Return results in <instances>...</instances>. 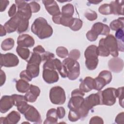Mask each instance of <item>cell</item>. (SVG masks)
<instances>
[{
  "mask_svg": "<svg viewBox=\"0 0 124 124\" xmlns=\"http://www.w3.org/2000/svg\"><path fill=\"white\" fill-rule=\"evenodd\" d=\"M32 32L40 39L50 37L53 33V29L47 21L43 17H39L35 19L31 26Z\"/></svg>",
  "mask_w": 124,
  "mask_h": 124,
  "instance_id": "cell-1",
  "label": "cell"
},
{
  "mask_svg": "<svg viewBox=\"0 0 124 124\" xmlns=\"http://www.w3.org/2000/svg\"><path fill=\"white\" fill-rule=\"evenodd\" d=\"M65 66L67 72V77L70 80L76 79L80 74V65L77 61L70 58L65 59L62 62Z\"/></svg>",
  "mask_w": 124,
  "mask_h": 124,
  "instance_id": "cell-2",
  "label": "cell"
},
{
  "mask_svg": "<svg viewBox=\"0 0 124 124\" xmlns=\"http://www.w3.org/2000/svg\"><path fill=\"white\" fill-rule=\"evenodd\" d=\"M102 105L101 91L97 93L91 94L84 99L82 105L79 107L83 111L88 113L89 111L96 105Z\"/></svg>",
  "mask_w": 124,
  "mask_h": 124,
  "instance_id": "cell-3",
  "label": "cell"
},
{
  "mask_svg": "<svg viewBox=\"0 0 124 124\" xmlns=\"http://www.w3.org/2000/svg\"><path fill=\"white\" fill-rule=\"evenodd\" d=\"M49 99L52 103L55 105H62L66 100L65 91L60 86L52 87L49 91Z\"/></svg>",
  "mask_w": 124,
  "mask_h": 124,
  "instance_id": "cell-4",
  "label": "cell"
},
{
  "mask_svg": "<svg viewBox=\"0 0 124 124\" xmlns=\"http://www.w3.org/2000/svg\"><path fill=\"white\" fill-rule=\"evenodd\" d=\"M117 98V89L114 88H108L101 91L102 105L112 106L116 102Z\"/></svg>",
  "mask_w": 124,
  "mask_h": 124,
  "instance_id": "cell-5",
  "label": "cell"
},
{
  "mask_svg": "<svg viewBox=\"0 0 124 124\" xmlns=\"http://www.w3.org/2000/svg\"><path fill=\"white\" fill-rule=\"evenodd\" d=\"M104 45L108 50L110 54L114 57L118 56V49L117 40L112 34H108L105 38H102Z\"/></svg>",
  "mask_w": 124,
  "mask_h": 124,
  "instance_id": "cell-6",
  "label": "cell"
},
{
  "mask_svg": "<svg viewBox=\"0 0 124 124\" xmlns=\"http://www.w3.org/2000/svg\"><path fill=\"white\" fill-rule=\"evenodd\" d=\"M0 67H15L19 63V60L17 57L13 53H8L5 54H1L0 58Z\"/></svg>",
  "mask_w": 124,
  "mask_h": 124,
  "instance_id": "cell-7",
  "label": "cell"
},
{
  "mask_svg": "<svg viewBox=\"0 0 124 124\" xmlns=\"http://www.w3.org/2000/svg\"><path fill=\"white\" fill-rule=\"evenodd\" d=\"M17 7V14L20 16L29 19L31 16L32 12L29 3L24 0H15Z\"/></svg>",
  "mask_w": 124,
  "mask_h": 124,
  "instance_id": "cell-8",
  "label": "cell"
},
{
  "mask_svg": "<svg viewBox=\"0 0 124 124\" xmlns=\"http://www.w3.org/2000/svg\"><path fill=\"white\" fill-rule=\"evenodd\" d=\"M24 115L25 118L28 121L37 124H41L42 123L40 113L36 108L32 106H29L28 108L24 113Z\"/></svg>",
  "mask_w": 124,
  "mask_h": 124,
  "instance_id": "cell-9",
  "label": "cell"
},
{
  "mask_svg": "<svg viewBox=\"0 0 124 124\" xmlns=\"http://www.w3.org/2000/svg\"><path fill=\"white\" fill-rule=\"evenodd\" d=\"M42 76L45 81L48 84L57 82L59 79L58 72L49 69H44Z\"/></svg>",
  "mask_w": 124,
  "mask_h": 124,
  "instance_id": "cell-10",
  "label": "cell"
},
{
  "mask_svg": "<svg viewBox=\"0 0 124 124\" xmlns=\"http://www.w3.org/2000/svg\"><path fill=\"white\" fill-rule=\"evenodd\" d=\"M14 105V101L12 96L4 95L0 100V111L2 113H6Z\"/></svg>",
  "mask_w": 124,
  "mask_h": 124,
  "instance_id": "cell-11",
  "label": "cell"
},
{
  "mask_svg": "<svg viewBox=\"0 0 124 124\" xmlns=\"http://www.w3.org/2000/svg\"><path fill=\"white\" fill-rule=\"evenodd\" d=\"M34 40L32 37L27 34H23L19 35L17 40V44L18 46L23 47H31L34 45Z\"/></svg>",
  "mask_w": 124,
  "mask_h": 124,
  "instance_id": "cell-12",
  "label": "cell"
},
{
  "mask_svg": "<svg viewBox=\"0 0 124 124\" xmlns=\"http://www.w3.org/2000/svg\"><path fill=\"white\" fill-rule=\"evenodd\" d=\"M91 30L97 36L99 35L107 36L109 34L110 31L109 27L107 25L101 22L94 23Z\"/></svg>",
  "mask_w": 124,
  "mask_h": 124,
  "instance_id": "cell-13",
  "label": "cell"
},
{
  "mask_svg": "<svg viewBox=\"0 0 124 124\" xmlns=\"http://www.w3.org/2000/svg\"><path fill=\"white\" fill-rule=\"evenodd\" d=\"M42 2L44 3L46 9L50 15L55 16L61 13L59 6L56 1L53 0H44L42 1Z\"/></svg>",
  "mask_w": 124,
  "mask_h": 124,
  "instance_id": "cell-14",
  "label": "cell"
},
{
  "mask_svg": "<svg viewBox=\"0 0 124 124\" xmlns=\"http://www.w3.org/2000/svg\"><path fill=\"white\" fill-rule=\"evenodd\" d=\"M108 66L112 72L119 73L122 71L124 67L123 60L117 57L112 58L108 61Z\"/></svg>",
  "mask_w": 124,
  "mask_h": 124,
  "instance_id": "cell-15",
  "label": "cell"
},
{
  "mask_svg": "<svg viewBox=\"0 0 124 124\" xmlns=\"http://www.w3.org/2000/svg\"><path fill=\"white\" fill-rule=\"evenodd\" d=\"M95 82L94 79L91 77H86L80 83L79 89L84 93H87L95 89Z\"/></svg>",
  "mask_w": 124,
  "mask_h": 124,
  "instance_id": "cell-16",
  "label": "cell"
},
{
  "mask_svg": "<svg viewBox=\"0 0 124 124\" xmlns=\"http://www.w3.org/2000/svg\"><path fill=\"white\" fill-rule=\"evenodd\" d=\"M19 19V16L17 14H16L15 16L5 23L4 26L8 33L13 32L17 30Z\"/></svg>",
  "mask_w": 124,
  "mask_h": 124,
  "instance_id": "cell-17",
  "label": "cell"
},
{
  "mask_svg": "<svg viewBox=\"0 0 124 124\" xmlns=\"http://www.w3.org/2000/svg\"><path fill=\"white\" fill-rule=\"evenodd\" d=\"M84 100V98L82 95H72L68 102V107L70 109L77 110L81 106Z\"/></svg>",
  "mask_w": 124,
  "mask_h": 124,
  "instance_id": "cell-18",
  "label": "cell"
},
{
  "mask_svg": "<svg viewBox=\"0 0 124 124\" xmlns=\"http://www.w3.org/2000/svg\"><path fill=\"white\" fill-rule=\"evenodd\" d=\"M84 56L86 59H98V54L97 46L94 45H92L89 46L84 52Z\"/></svg>",
  "mask_w": 124,
  "mask_h": 124,
  "instance_id": "cell-19",
  "label": "cell"
},
{
  "mask_svg": "<svg viewBox=\"0 0 124 124\" xmlns=\"http://www.w3.org/2000/svg\"><path fill=\"white\" fill-rule=\"evenodd\" d=\"M58 118L57 109L52 108L47 111L46 118L44 124H57Z\"/></svg>",
  "mask_w": 124,
  "mask_h": 124,
  "instance_id": "cell-20",
  "label": "cell"
},
{
  "mask_svg": "<svg viewBox=\"0 0 124 124\" xmlns=\"http://www.w3.org/2000/svg\"><path fill=\"white\" fill-rule=\"evenodd\" d=\"M123 1L115 0L110 3L112 6V14L116 15H123Z\"/></svg>",
  "mask_w": 124,
  "mask_h": 124,
  "instance_id": "cell-21",
  "label": "cell"
},
{
  "mask_svg": "<svg viewBox=\"0 0 124 124\" xmlns=\"http://www.w3.org/2000/svg\"><path fill=\"white\" fill-rule=\"evenodd\" d=\"M20 119V115L19 112L12 111L5 117L6 124H16Z\"/></svg>",
  "mask_w": 124,
  "mask_h": 124,
  "instance_id": "cell-22",
  "label": "cell"
},
{
  "mask_svg": "<svg viewBox=\"0 0 124 124\" xmlns=\"http://www.w3.org/2000/svg\"><path fill=\"white\" fill-rule=\"evenodd\" d=\"M18 15L19 16V19L18 23L17 31L18 33H21L28 30L29 27V19L20 16L19 14Z\"/></svg>",
  "mask_w": 124,
  "mask_h": 124,
  "instance_id": "cell-23",
  "label": "cell"
},
{
  "mask_svg": "<svg viewBox=\"0 0 124 124\" xmlns=\"http://www.w3.org/2000/svg\"><path fill=\"white\" fill-rule=\"evenodd\" d=\"M54 62L55 70H57L58 71L61 77L63 78L67 77V70L65 66L63 64L61 61L58 59H54Z\"/></svg>",
  "mask_w": 124,
  "mask_h": 124,
  "instance_id": "cell-24",
  "label": "cell"
},
{
  "mask_svg": "<svg viewBox=\"0 0 124 124\" xmlns=\"http://www.w3.org/2000/svg\"><path fill=\"white\" fill-rule=\"evenodd\" d=\"M30 87V85L28 81L21 78L18 80L16 82V90L20 93H27L29 90Z\"/></svg>",
  "mask_w": 124,
  "mask_h": 124,
  "instance_id": "cell-25",
  "label": "cell"
},
{
  "mask_svg": "<svg viewBox=\"0 0 124 124\" xmlns=\"http://www.w3.org/2000/svg\"><path fill=\"white\" fill-rule=\"evenodd\" d=\"M115 38L117 40L118 51H124V31L123 29H119L115 32Z\"/></svg>",
  "mask_w": 124,
  "mask_h": 124,
  "instance_id": "cell-26",
  "label": "cell"
},
{
  "mask_svg": "<svg viewBox=\"0 0 124 124\" xmlns=\"http://www.w3.org/2000/svg\"><path fill=\"white\" fill-rule=\"evenodd\" d=\"M39 65V64L33 63H27L26 70L31 75L33 78H35L39 75L40 72Z\"/></svg>",
  "mask_w": 124,
  "mask_h": 124,
  "instance_id": "cell-27",
  "label": "cell"
},
{
  "mask_svg": "<svg viewBox=\"0 0 124 124\" xmlns=\"http://www.w3.org/2000/svg\"><path fill=\"white\" fill-rule=\"evenodd\" d=\"M124 17H121L117 19L114 20L109 24L110 28L113 31H117L119 29H123L124 28Z\"/></svg>",
  "mask_w": 124,
  "mask_h": 124,
  "instance_id": "cell-28",
  "label": "cell"
},
{
  "mask_svg": "<svg viewBox=\"0 0 124 124\" xmlns=\"http://www.w3.org/2000/svg\"><path fill=\"white\" fill-rule=\"evenodd\" d=\"M97 49L98 56L102 57H108L110 54L108 50L103 43L102 38L99 41V46L97 47Z\"/></svg>",
  "mask_w": 124,
  "mask_h": 124,
  "instance_id": "cell-29",
  "label": "cell"
},
{
  "mask_svg": "<svg viewBox=\"0 0 124 124\" xmlns=\"http://www.w3.org/2000/svg\"><path fill=\"white\" fill-rule=\"evenodd\" d=\"M74 13V7L72 4L68 3L62 7L61 13L62 15L68 17H72Z\"/></svg>",
  "mask_w": 124,
  "mask_h": 124,
  "instance_id": "cell-30",
  "label": "cell"
},
{
  "mask_svg": "<svg viewBox=\"0 0 124 124\" xmlns=\"http://www.w3.org/2000/svg\"><path fill=\"white\" fill-rule=\"evenodd\" d=\"M16 51L19 57L24 60H27L29 57L30 51L28 48L18 46L16 48Z\"/></svg>",
  "mask_w": 124,
  "mask_h": 124,
  "instance_id": "cell-31",
  "label": "cell"
},
{
  "mask_svg": "<svg viewBox=\"0 0 124 124\" xmlns=\"http://www.w3.org/2000/svg\"><path fill=\"white\" fill-rule=\"evenodd\" d=\"M15 45V41L12 38H8L3 40L1 44V47L4 51L9 50L13 48Z\"/></svg>",
  "mask_w": 124,
  "mask_h": 124,
  "instance_id": "cell-32",
  "label": "cell"
},
{
  "mask_svg": "<svg viewBox=\"0 0 124 124\" xmlns=\"http://www.w3.org/2000/svg\"><path fill=\"white\" fill-rule=\"evenodd\" d=\"M98 11L102 15H108L112 14V6L110 4L105 3L101 5L99 7Z\"/></svg>",
  "mask_w": 124,
  "mask_h": 124,
  "instance_id": "cell-33",
  "label": "cell"
},
{
  "mask_svg": "<svg viewBox=\"0 0 124 124\" xmlns=\"http://www.w3.org/2000/svg\"><path fill=\"white\" fill-rule=\"evenodd\" d=\"M83 22L81 20L77 18H73L72 23L69 28L74 31L79 30L82 26Z\"/></svg>",
  "mask_w": 124,
  "mask_h": 124,
  "instance_id": "cell-34",
  "label": "cell"
},
{
  "mask_svg": "<svg viewBox=\"0 0 124 124\" xmlns=\"http://www.w3.org/2000/svg\"><path fill=\"white\" fill-rule=\"evenodd\" d=\"M12 96L14 101V105L16 107H18L23 103L26 102H28L26 99L25 96L16 94H13Z\"/></svg>",
  "mask_w": 124,
  "mask_h": 124,
  "instance_id": "cell-35",
  "label": "cell"
},
{
  "mask_svg": "<svg viewBox=\"0 0 124 124\" xmlns=\"http://www.w3.org/2000/svg\"><path fill=\"white\" fill-rule=\"evenodd\" d=\"M98 59H86L85 64L86 67L90 70H94L97 66Z\"/></svg>",
  "mask_w": 124,
  "mask_h": 124,
  "instance_id": "cell-36",
  "label": "cell"
},
{
  "mask_svg": "<svg viewBox=\"0 0 124 124\" xmlns=\"http://www.w3.org/2000/svg\"><path fill=\"white\" fill-rule=\"evenodd\" d=\"M73 19V17H68L64 16L62 15V13H61V16L60 18V24L69 27L72 23Z\"/></svg>",
  "mask_w": 124,
  "mask_h": 124,
  "instance_id": "cell-37",
  "label": "cell"
},
{
  "mask_svg": "<svg viewBox=\"0 0 124 124\" xmlns=\"http://www.w3.org/2000/svg\"><path fill=\"white\" fill-rule=\"evenodd\" d=\"M95 82V90L97 91H100L106 85V82L102 78L98 76L94 78Z\"/></svg>",
  "mask_w": 124,
  "mask_h": 124,
  "instance_id": "cell-38",
  "label": "cell"
},
{
  "mask_svg": "<svg viewBox=\"0 0 124 124\" xmlns=\"http://www.w3.org/2000/svg\"><path fill=\"white\" fill-rule=\"evenodd\" d=\"M42 61L41 56L39 54L33 52L29 60L28 61V63H33L40 65Z\"/></svg>",
  "mask_w": 124,
  "mask_h": 124,
  "instance_id": "cell-39",
  "label": "cell"
},
{
  "mask_svg": "<svg viewBox=\"0 0 124 124\" xmlns=\"http://www.w3.org/2000/svg\"><path fill=\"white\" fill-rule=\"evenodd\" d=\"M99 77L102 78L106 82L107 84H109L112 79V75L110 72L107 70H104L100 72L98 75Z\"/></svg>",
  "mask_w": 124,
  "mask_h": 124,
  "instance_id": "cell-40",
  "label": "cell"
},
{
  "mask_svg": "<svg viewBox=\"0 0 124 124\" xmlns=\"http://www.w3.org/2000/svg\"><path fill=\"white\" fill-rule=\"evenodd\" d=\"M68 119L71 122H76L81 119L80 116L76 110L70 109L68 114Z\"/></svg>",
  "mask_w": 124,
  "mask_h": 124,
  "instance_id": "cell-41",
  "label": "cell"
},
{
  "mask_svg": "<svg viewBox=\"0 0 124 124\" xmlns=\"http://www.w3.org/2000/svg\"><path fill=\"white\" fill-rule=\"evenodd\" d=\"M57 56L62 58H65L68 55V51L67 48L63 46H59L56 50Z\"/></svg>",
  "mask_w": 124,
  "mask_h": 124,
  "instance_id": "cell-42",
  "label": "cell"
},
{
  "mask_svg": "<svg viewBox=\"0 0 124 124\" xmlns=\"http://www.w3.org/2000/svg\"><path fill=\"white\" fill-rule=\"evenodd\" d=\"M85 17L90 21H93L97 18V15L96 13L91 9L87 10L84 13Z\"/></svg>",
  "mask_w": 124,
  "mask_h": 124,
  "instance_id": "cell-43",
  "label": "cell"
},
{
  "mask_svg": "<svg viewBox=\"0 0 124 124\" xmlns=\"http://www.w3.org/2000/svg\"><path fill=\"white\" fill-rule=\"evenodd\" d=\"M123 93H124V87H119L117 89V97L118 98L119 101V104L121 106L122 108H123L124 106V97H123Z\"/></svg>",
  "mask_w": 124,
  "mask_h": 124,
  "instance_id": "cell-44",
  "label": "cell"
},
{
  "mask_svg": "<svg viewBox=\"0 0 124 124\" xmlns=\"http://www.w3.org/2000/svg\"><path fill=\"white\" fill-rule=\"evenodd\" d=\"M20 77L21 79H23L27 81H30L32 79L31 75L27 70L22 71L20 74Z\"/></svg>",
  "mask_w": 124,
  "mask_h": 124,
  "instance_id": "cell-45",
  "label": "cell"
},
{
  "mask_svg": "<svg viewBox=\"0 0 124 124\" xmlns=\"http://www.w3.org/2000/svg\"><path fill=\"white\" fill-rule=\"evenodd\" d=\"M69 58L72 59L75 61H77L79 58L80 55V52L79 50L77 49H74L72 50L70 53L68 54Z\"/></svg>",
  "mask_w": 124,
  "mask_h": 124,
  "instance_id": "cell-46",
  "label": "cell"
},
{
  "mask_svg": "<svg viewBox=\"0 0 124 124\" xmlns=\"http://www.w3.org/2000/svg\"><path fill=\"white\" fill-rule=\"evenodd\" d=\"M24 96L27 101L28 102H31V103L34 102L36 100L37 98V97L36 95H35L33 93H31L30 91L29 92L28 91Z\"/></svg>",
  "mask_w": 124,
  "mask_h": 124,
  "instance_id": "cell-47",
  "label": "cell"
},
{
  "mask_svg": "<svg viewBox=\"0 0 124 124\" xmlns=\"http://www.w3.org/2000/svg\"><path fill=\"white\" fill-rule=\"evenodd\" d=\"M41 56L42 61H46L48 60L53 59L55 57V55L53 53L48 51H45V52H44Z\"/></svg>",
  "mask_w": 124,
  "mask_h": 124,
  "instance_id": "cell-48",
  "label": "cell"
},
{
  "mask_svg": "<svg viewBox=\"0 0 124 124\" xmlns=\"http://www.w3.org/2000/svg\"><path fill=\"white\" fill-rule=\"evenodd\" d=\"M32 13H37L40 9V5L36 1H31L29 3Z\"/></svg>",
  "mask_w": 124,
  "mask_h": 124,
  "instance_id": "cell-49",
  "label": "cell"
},
{
  "mask_svg": "<svg viewBox=\"0 0 124 124\" xmlns=\"http://www.w3.org/2000/svg\"><path fill=\"white\" fill-rule=\"evenodd\" d=\"M86 36L87 39L90 41H92V42L95 41L98 37V36L95 34H94L91 30L87 32Z\"/></svg>",
  "mask_w": 124,
  "mask_h": 124,
  "instance_id": "cell-50",
  "label": "cell"
},
{
  "mask_svg": "<svg viewBox=\"0 0 124 124\" xmlns=\"http://www.w3.org/2000/svg\"><path fill=\"white\" fill-rule=\"evenodd\" d=\"M29 90L31 93H33L37 97H38L40 95V90L39 88L36 86H35L32 84L30 85Z\"/></svg>",
  "mask_w": 124,
  "mask_h": 124,
  "instance_id": "cell-51",
  "label": "cell"
},
{
  "mask_svg": "<svg viewBox=\"0 0 124 124\" xmlns=\"http://www.w3.org/2000/svg\"><path fill=\"white\" fill-rule=\"evenodd\" d=\"M29 105L28 104L27 102H26L20 105V106L17 107V109L21 113L23 114L25 112V111L27 110V109L29 107Z\"/></svg>",
  "mask_w": 124,
  "mask_h": 124,
  "instance_id": "cell-52",
  "label": "cell"
},
{
  "mask_svg": "<svg viewBox=\"0 0 124 124\" xmlns=\"http://www.w3.org/2000/svg\"><path fill=\"white\" fill-rule=\"evenodd\" d=\"M89 123L90 124H104V122L103 119L99 117V116H95L94 117H93L90 121Z\"/></svg>",
  "mask_w": 124,
  "mask_h": 124,
  "instance_id": "cell-53",
  "label": "cell"
},
{
  "mask_svg": "<svg viewBox=\"0 0 124 124\" xmlns=\"http://www.w3.org/2000/svg\"><path fill=\"white\" fill-rule=\"evenodd\" d=\"M57 113L58 117L59 119H62L65 115V109L62 107H59L57 108Z\"/></svg>",
  "mask_w": 124,
  "mask_h": 124,
  "instance_id": "cell-54",
  "label": "cell"
},
{
  "mask_svg": "<svg viewBox=\"0 0 124 124\" xmlns=\"http://www.w3.org/2000/svg\"><path fill=\"white\" fill-rule=\"evenodd\" d=\"M115 123L118 124L124 123V112H122L121 113H119L117 116L115 118Z\"/></svg>",
  "mask_w": 124,
  "mask_h": 124,
  "instance_id": "cell-55",
  "label": "cell"
},
{
  "mask_svg": "<svg viewBox=\"0 0 124 124\" xmlns=\"http://www.w3.org/2000/svg\"><path fill=\"white\" fill-rule=\"evenodd\" d=\"M16 6L15 4H13L10 8L8 11V15L10 17H13L16 14Z\"/></svg>",
  "mask_w": 124,
  "mask_h": 124,
  "instance_id": "cell-56",
  "label": "cell"
},
{
  "mask_svg": "<svg viewBox=\"0 0 124 124\" xmlns=\"http://www.w3.org/2000/svg\"><path fill=\"white\" fill-rule=\"evenodd\" d=\"M33 52L39 54L40 55H41L44 52H45L46 51H45V49L44 48V47L42 46L38 45V46H35L33 49Z\"/></svg>",
  "mask_w": 124,
  "mask_h": 124,
  "instance_id": "cell-57",
  "label": "cell"
},
{
  "mask_svg": "<svg viewBox=\"0 0 124 124\" xmlns=\"http://www.w3.org/2000/svg\"><path fill=\"white\" fill-rule=\"evenodd\" d=\"M6 80V76L5 73L2 70H0V85L2 86L5 83Z\"/></svg>",
  "mask_w": 124,
  "mask_h": 124,
  "instance_id": "cell-58",
  "label": "cell"
},
{
  "mask_svg": "<svg viewBox=\"0 0 124 124\" xmlns=\"http://www.w3.org/2000/svg\"><path fill=\"white\" fill-rule=\"evenodd\" d=\"M9 1L8 0H1L0 1V12H2L6 9L7 6L9 5Z\"/></svg>",
  "mask_w": 124,
  "mask_h": 124,
  "instance_id": "cell-59",
  "label": "cell"
},
{
  "mask_svg": "<svg viewBox=\"0 0 124 124\" xmlns=\"http://www.w3.org/2000/svg\"><path fill=\"white\" fill-rule=\"evenodd\" d=\"M74 95H82V96H84L85 94H84V92L83 91H82L81 90H80L79 89H76L73 90L71 93V96Z\"/></svg>",
  "mask_w": 124,
  "mask_h": 124,
  "instance_id": "cell-60",
  "label": "cell"
},
{
  "mask_svg": "<svg viewBox=\"0 0 124 124\" xmlns=\"http://www.w3.org/2000/svg\"><path fill=\"white\" fill-rule=\"evenodd\" d=\"M0 36H3L6 35V30L4 27L2 25H0Z\"/></svg>",
  "mask_w": 124,
  "mask_h": 124,
  "instance_id": "cell-61",
  "label": "cell"
},
{
  "mask_svg": "<svg viewBox=\"0 0 124 124\" xmlns=\"http://www.w3.org/2000/svg\"><path fill=\"white\" fill-rule=\"evenodd\" d=\"M102 1H96V0H92V1H89V2L92 4H97L98 3H99L100 2H101Z\"/></svg>",
  "mask_w": 124,
  "mask_h": 124,
  "instance_id": "cell-62",
  "label": "cell"
}]
</instances>
